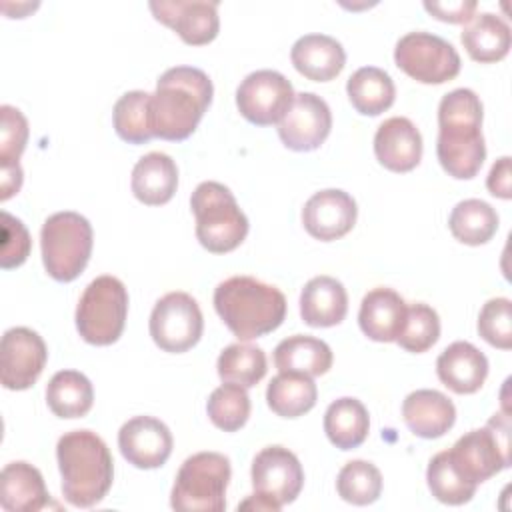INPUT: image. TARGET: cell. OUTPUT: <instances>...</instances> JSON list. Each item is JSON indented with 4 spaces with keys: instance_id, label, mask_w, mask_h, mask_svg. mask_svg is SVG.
<instances>
[{
    "instance_id": "bcb514c9",
    "label": "cell",
    "mask_w": 512,
    "mask_h": 512,
    "mask_svg": "<svg viewBox=\"0 0 512 512\" xmlns=\"http://www.w3.org/2000/svg\"><path fill=\"white\" fill-rule=\"evenodd\" d=\"M238 510H272V512H278L280 506L272 500H268L266 496H260V494H252L248 496L244 502L238 504Z\"/></svg>"
},
{
    "instance_id": "7c38bea8",
    "label": "cell",
    "mask_w": 512,
    "mask_h": 512,
    "mask_svg": "<svg viewBox=\"0 0 512 512\" xmlns=\"http://www.w3.org/2000/svg\"><path fill=\"white\" fill-rule=\"evenodd\" d=\"M294 96V88L284 74L276 70H256L240 82L236 106L248 122L270 126L282 120Z\"/></svg>"
},
{
    "instance_id": "f35d334b",
    "label": "cell",
    "mask_w": 512,
    "mask_h": 512,
    "mask_svg": "<svg viewBox=\"0 0 512 512\" xmlns=\"http://www.w3.org/2000/svg\"><path fill=\"white\" fill-rule=\"evenodd\" d=\"M440 336V318L428 304L416 302L406 308V318L396 342L414 354L426 352Z\"/></svg>"
},
{
    "instance_id": "d4e9b609",
    "label": "cell",
    "mask_w": 512,
    "mask_h": 512,
    "mask_svg": "<svg viewBox=\"0 0 512 512\" xmlns=\"http://www.w3.org/2000/svg\"><path fill=\"white\" fill-rule=\"evenodd\" d=\"M40 470L24 460L10 462L0 474V506L8 512H38L48 504Z\"/></svg>"
},
{
    "instance_id": "9a60e30c",
    "label": "cell",
    "mask_w": 512,
    "mask_h": 512,
    "mask_svg": "<svg viewBox=\"0 0 512 512\" xmlns=\"http://www.w3.org/2000/svg\"><path fill=\"white\" fill-rule=\"evenodd\" d=\"M330 128L332 112L326 100L314 92H300L278 122V136L286 148L310 152L324 144Z\"/></svg>"
},
{
    "instance_id": "52a82bcc",
    "label": "cell",
    "mask_w": 512,
    "mask_h": 512,
    "mask_svg": "<svg viewBox=\"0 0 512 512\" xmlns=\"http://www.w3.org/2000/svg\"><path fill=\"white\" fill-rule=\"evenodd\" d=\"M230 474V460L220 452L188 456L176 474L170 506L180 512H222Z\"/></svg>"
},
{
    "instance_id": "d6986e66",
    "label": "cell",
    "mask_w": 512,
    "mask_h": 512,
    "mask_svg": "<svg viewBox=\"0 0 512 512\" xmlns=\"http://www.w3.org/2000/svg\"><path fill=\"white\" fill-rule=\"evenodd\" d=\"M374 154L390 172H410L422 158V136L412 120L392 116L374 134Z\"/></svg>"
},
{
    "instance_id": "44dd1931",
    "label": "cell",
    "mask_w": 512,
    "mask_h": 512,
    "mask_svg": "<svg viewBox=\"0 0 512 512\" xmlns=\"http://www.w3.org/2000/svg\"><path fill=\"white\" fill-rule=\"evenodd\" d=\"M402 418L412 434L420 438L444 436L456 420L452 400L438 390H414L402 402Z\"/></svg>"
},
{
    "instance_id": "9c48e42d",
    "label": "cell",
    "mask_w": 512,
    "mask_h": 512,
    "mask_svg": "<svg viewBox=\"0 0 512 512\" xmlns=\"http://www.w3.org/2000/svg\"><path fill=\"white\" fill-rule=\"evenodd\" d=\"M128 292L116 276H98L82 292L76 306V328L94 346L114 344L126 324Z\"/></svg>"
},
{
    "instance_id": "836d02e7",
    "label": "cell",
    "mask_w": 512,
    "mask_h": 512,
    "mask_svg": "<svg viewBox=\"0 0 512 512\" xmlns=\"http://www.w3.org/2000/svg\"><path fill=\"white\" fill-rule=\"evenodd\" d=\"M216 370L222 382L240 384L244 388L256 386L266 374V354L262 348L236 342L226 346L216 362Z\"/></svg>"
},
{
    "instance_id": "6da1fadb",
    "label": "cell",
    "mask_w": 512,
    "mask_h": 512,
    "mask_svg": "<svg viewBox=\"0 0 512 512\" xmlns=\"http://www.w3.org/2000/svg\"><path fill=\"white\" fill-rule=\"evenodd\" d=\"M212 80L194 66L168 68L150 94L148 118L154 138L180 142L200 124L212 102Z\"/></svg>"
},
{
    "instance_id": "83f0119b",
    "label": "cell",
    "mask_w": 512,
    "mask_h": 512,
    "mask_svg": "<svg viewBox=\"0 0 512 512\" xmlns=\"http://www.w3.org/2000/svg\"><path fill=\"white\" fill-rule=\"evenodd\" d=\"M274 364L280 372H298L314 378L330 370L332 350L320 338L294 334L274 348Z\"/></svg>"
},
{
    "instance_id": "8d00e7d4",
    "label": "cell",
    "mask_w": 512,
    "mask_h": 512,
    "mask_svg": "<svg viewBox=\"0 0 512 512\" xmlns=\"http://www.w3.org/2000/svg\"><path fill=\"white\" fill-rule=\"evenodd\" d=\"M206 412L216 428L224 432H236L246 424L250 416V396L244 386L224 382L210 394Z\"/></svg>"
},
{
    "instance_id": "4316f807",
    "label": "cell",
    "mask_w": 512,
    "mask_h": 512,
    "mask_svg": "<svg viewBox=\"0 0 512 512\" xmlns=\"http://www.w3.org/2000/svg\"><path fill=\"white\" fill-rule=\"evenodd\" d=\"M468 56L480 64L502 60L512 44V32L504 18L492 12L474 14L460 34Z\"/></svg>"
},
{
    "instance_id": "5b68a950",
    "label": "cell",
    "mask_w": 512,
    "mask_h": 512,
    "mask_svg": "<svg viewBox=\"0 0 512 512\" xmlns=\"http://www.w3.org/2000/svg\"><path fill=\"white\" fill-rule=\"evenodd\" d=\"M196 218V238L212 254H226L238 248L248 234V218L234 194L220 182H202L190 198Z\"/></svg>"
},
{
    "instance_id": "7402d4cb",
    "label": "cell",
    "mask_w": 512,
    "mask_h": 512,
    "mask_svg": "<svg viewBox=\"0 0 512 512\" xmlns=\"http://www.w3.org/2000/svg\"><path fill=\"white\" fill-rule=\"evenodd\" d=\"M290 60L304 78L314 82H328L342 72L346 64V52L342 44L332 36L306 34L294 42Z\"/></svg>"
},
{
    "instance_id": "f1b7e54d",
    "label": "cell",
    "mask_w": 512,
    "mask_h": 512,
    "mask_svg": "<svg viewBox=\"0 0 512 512\" xmlns=\"http://www.w3.org/2000/svg\"><path fill=\"white\" fill-rule=\"evenodd\" d=\"M370 430V416L358 398H338L324 414V432L328 440L340 450L358 448Z\"/></svg>"
},
{
    "instance_id": "4fadbf2b",
    "label": "cell",
    "mask_w": 512,
    "mask_h": 512,
    "mask_svg": "<svg viewBox=\"0 0 512 512\" xmlns=\"http://www.w3.org/2000/svg\"><path fill=\"white\" fill-rule=\"evenodd\" d=\"M48 350L42 336L26 326L4 332L0 346V382L6 390H26L42 374Z\"/></svg>"
},
{
    "instance_id": "ab89813d",
    "label": "cell",
    "mask_w": 512,
    "mask_h": 512,
    "mask_svg": "<svg viewBox=\"0 0 512 512\" xmlns=\"http://www.w3.org/2000/svg\"><path fill=\"white\" fill-rule=\"evenodd\" d=\"M478 334L500 350L512 348V304L508 298L488 300L478 316Z\"/></svg>"
},
{
    "instance_id": "1f68e13d",
    "label": "cell",
    "mask_w": 512,
    "mask_h": 512,
    "mask_svg": "<svg viewBox=\"0 0 512 512\" xmlns=\"http://www.w3.org/2000/svg\"><path fill=\"white\" fill-rule=\"evenodd\" d=\"M346 92L356 108L364 116H378L394 104L396 88L388 72L376 66L358 68L346 82Z\"/></svg>"
},
{
    "instance_id": "cb8c5ba5",
    "label": "cell",
    "mask_w": 512,
    "mask_h": 512,
    "mask_svg": "<svg viewBox=\"0 0 512 512\" xmlns=\"http://www.w3.org/2000/svg\"><path fill=\"white\" fill-rule=\"evenodd\" d=\"M348 294L340 280L316 276L306 282L300 294V316L312 328H330L344 320Z\"/></svg>"
},
{
    "instance_id": "ee69618b",
    "label": "cell",
    "mask_w": 512,
    "mask_h": 512,
    "mask_svg": "<svg viewBox=\"0 0 512 512\" xmlns=\"http://www.w3.org/2000/svg\"><path fill=\"white\" fill-rule=\"evenodd\" d=\"M512 170H510V156H502L498 158L486 178V186L488 192L496 198L502 200H510L512 198Z\"/></svg>"
},
{
    "instance_id": "d590c367",
    "label": "cell",
    "mask_w": 512,
    "mask_h": 512,
    "mask_svg": "<svg viewBox=\"0 0 512 512\" xmlns=\"http://www.w3.org/2000/svg\"><path fill=\"white\" fill-rule=\"evenodd\" d=\"M336 490L338 496L350 504H372L382 492V474L368 460H350L338 472Z\"/></svg>"
},
{
    "instance_id": "30bf717a",
    "label": "cell",
    "mask_w": 512,
    "mask_h": 512,
    "mask_svg": "<svg viewBox=\"0 0 512 512\" xmlns=\"http://www.w3.org/2000/svg\"><path fill=\"white\" fill-rule=\"evenodd\" d=\"M396 66L422 84H444L458 76L460 56L456 48L430 32H408L394 48Z\"/></svg>"
},
{
    "instance_id": "8fae6325",
    "label": "cell",
    "mask_w": 512,
    "mask_h": 512,
    "mask_svg": "<svg viewBox=\"0 0 512 512\" xmlns=\"http://www.w3.org/2000/svg\"><path fill=\"white\" fill-rule=\"evenodd\" d=\"M204 320L198 302L186 292H168L150 314V336L154 344L172 354H182L198 344Z\"/></svg>"
},
{
    "instance_id": "ffe728a7",
    "label": "cell",
    "mask_w": 512,
    "mask_h": 512,
    "mask_svg": "<svg viewBox=\"0 0 512 512\" xmlns=\"http://www.w3.org/2000/svg\"><path fill=\"white\" fill-rule=\"evenodd\" d=\"M436 374L452 392L474 394L482 388L488 376V360L474 344L458 340L440 352Z\"/></svg>"
},
{
    "instance_id": "3957f363",
    "label": "cell",
    "mask_w": 512,
    "mask_h": 512,
    "mask_svg": "<svg viewBox=\"0 0 512 512\" xmlns=\"http://www.w3.org/2000/svg\"><path fill=\"white\" fill-rule=\"evenodd\" d=\"M56 458L64 498L78 508L98 504L114 480V462L106 442L92 430H72L60 436Z\"/></svg>"
},
{
    "instance_id": "603a6c76",
    "label": "cell",
    "mask_w": 512,
    "mask_h": 512,
    "mask_svg": "<svg viewBox=\"0 0 512 512\" xmlns=\"http://www.w3.org/2000/svg\"><path fill=\"white\" fill-rule=\"evenodd\" d=\"M408 304L392 288L370 290L360 304V330L374 342H396Z\"/></svg>"
},
{
    "instance_id": "7bdbcfd3",
    "label": "cell",
    "mask_w": 512,
    "mask_h": 512,
    "mask_svg": "<svg viewBox=\"0 0 512 512\" xmlns=\"http://www.w3.org/2000/svg\"><path fill=\"white\" fill-rule=\"evenodd\" d=\"M476 8L478 4L474 0H448V2L426 0L424 2V10L428 14L450 24H468L474 18Z\"/></svg>"
},
{
    "instance_id": "f546056e",
    "label": "cell",
    "mask_w": 512,
    "mask_h": 512,
    "mask_svg": "<svg viewBox=\"0 0 512 512\" xmlns=\"http://www.w3.org/2000/svg\"><path fill=\"white\" fill-rule=\"evenodd\" d=\"M46 402L58 418H82L94 404L92 382L78 370H60L46 386Z\"/></svg>"
},
{
    "instance_id": "484cf974",
    "label": "cell",
    "mask_w": 512,
    "mask_h": 512,
    "mask_svg": "<svg viewBox=\"0 0 512 512\" xmlns=\"http://www.w3.org/2000/svg\"><path fill=\"white\" fill-rule=\"evenodd\" d=\"M132 194L146 206L166 204L178 188L176 162L164 152L144 154L132 170Z\"/></svg>"
},
{
    "instance_id": "ba28073f",
    "label": "cell",
    "mask_w": 512,
    "mask_h": 512,
    "mask_svg": "<svg viewBox=\"0 0 512 512\" xmlns=\"http://www.w3.org/2000/svg\"><path fill=\"white\" fill-rule=\"evenodd\" d=\"M448 458L458 474L474 486L508 468L512 458L510 418L506 412L494 414L484 428H476L460 436L448 450Z\"/></svg>"
},
{
    "instance_id": "2e32d148",
    "label": "cell",
    "mask_w": 512,
    "mask_h": 512,
    "mask_svg": "<svg viewBox=\"0 0 512 512\" xmlns=\"http://www.w3.org/2000/svg\"><path fill=\"white\" fill-rule=\"evenodd\" d=\"M154 18L172 28L182 42L190 46H204L218 36L220 18L218 2L208 0H170L150 2Z\"/></svg>"
},
{
    "instance_id": "277c9868",
    "label": "cell",
    "mask_w": 512,
    "mask_h": 512,
    "mask_svg": "<svg viewBox=\"0 0 512 512\" xmlns=\"http://www.w3.org/2000/svg\"><path fill=\"white\" fill-rule=\"evenodd\" d=\"M214 308L238 340H254L274 332L286 318V298L252 276H232L214 290Z\"/></svg>"
},
{
    "instance_id": "e575fe53",
    "label": "cell",
    "mask_w": 512,
    "mask_h": 512,
    "mask_svg": "<svg viewBox=\"0 0 512 512\" xmlns=\"http://www.w3.org/2000/svg\"><path fill=\"white\" fill-rule=\"evenodd\" d=\"M150 94L144 90H132L118 98L112 112V122L116 134L128 144H146L150 142V118H148Z\"/></svg>"
},
{
    "instance_id": "4dcf8cb0",
    "label": "cell",
    "mask_w": 512,
    "mask_h": 512,
    "mask_svg": "<svg viewBox=\"0 0 512 512\" xmlns=\"http://www.w3.org/2000/svg\"><path fill=\"white\" fill-rule=\"evenodd\" d=\"M318 388L312 376L298 372H280L266 388L270 410L282 418H298L310 412L316 404Z\"/></svg>"
},
{
    "instance_id": "7a4b0ae2",
    "label": "cell",
    "mask_w": 512,
    "mask_h": 512,
    "mask_svg": "<svg viewBox=\"0 0 512 512\" xmlns=\"http://www.w3.org/2000/svg\"><path fill=\"white\" fill-rule=\"evenodd\" d=\"M436 154L440 166L456 180H470L480 172L486 144L482 102L474 90L456 88L440 100Z\"/></svg>"
},
{
    "instance_id": "8992f818",
    "label": "cell",
    "mask_w": 512,
    "mask_h": 512,
    "mask_svg": "<svg viewBox=\"0 0 512 512\" xmlns=\"http://www.w3.org/2000/svg\"><path fill=\"white\" fill-rule=\"evenodd\" d=\"M92 238V226L82 214L66 210L48 216L40 230L46 272L58 282L78 278L90 260Z\"/></svg>"
},
{
    "instance_id": "e0dca14e",
    "label": "cell",
    "mask_w": 512,
    "mask_h": 512,
    "mask_svg": "<svg viewBox=\"0 0 512 512\" xmlns=\"http://www.w3.org/2000/svg\"><path fill=\"white\" fill-rule=\"evenodd\" d=\"M172 444L168 426L154 416H134L118 432L122 456L140 470L160 468L170 458Z\"/></svg>"
},
{
    "instance_id": "b9f144b4",
    "label": "cell",
    "mask_w": 512,
    "mask_h": 512,
    "mask_svg": "<svg viewBox=\"0 0 512 512\" xmlns=\"http://www.w3.org/2000/svg\"><path fill=\"white\" fill-rule=\"evenodd\" d=\"M0 218H2L0 266L4 270L18 268L20 264L26 262V258L30 254V246H32L30 234H28L26 226L22 224V220H18L16 216L8 214L6 210H2Z\"/></svg>"
},
{
    "instance_id": "f6af8a7d",
    "label": "cell",
    "mask_w": 512,
    "mask_h": 512,
    "mask_svg": "<svg viewBox=\"0 0 512 512\" xmlns=\"http://www.w3.org/2000/svg\"><path fill=\"white\" fill-rule=\"evenodd\" d=\"M22 186V168L18 164H6L0 166V200L6 202L14 194H18Z\"/></svg>"
},
{
    "instance_id": "ac0fdd59",
    "label": "cell",
    "mask_w": 512,
    "mask_h": 512,
    "mask_svg": "<svg viewBox=\"0 0 512 512\" xmlns=\"http://www.w3.org/2000/svg\"><path fill=\"white\" fill-rule=\"evenodd\" d=\"M358 208L354 198L338 188H326L308 198L302 208V224L306 232L322 242L346 236L356 224Z\"/></svg>"
},
{
    "instance_id": "5bb4252c",
    "label": "cell",
    "mask_w": 512,
    "mask_h": 512,
    "mask_svg": "<svg viewBox=\"0 0 512 512\" xmlns=\"http://www.w3.org/2000/svg\"><path fill=\"white\" fill-rule=\"evenodd\" d=\"M254 492L276 502L280 508L296 500L304 486V470L294 452L284 446H266L252 460Z\"/></svg>"
},
{
    "instance_id": "60d3db41",
    "label": "cell",
    "mask_w": 512,
    "mask_h": 512,
    "mask_svg": "<svg viewBox=\"0 0 512 512\" xmlns=\"http://www.w3.org/2000/svg\"><path fill=\"white\" fill-rule=\"evenodd\" d=\"M2 128H0V166L18 164L26 142H28V122L24 114L14 106H0Z\"/></svg>"
},
{
    "instance_id": "74e56055",
    "label": "cell",
    "mask_w": 512,
    "mask_h": 512,
    "mask_svg": "<svg viewBox=\"0 0 512 512\" xmlns=\"http://www.w3.org/2000/svg\"><path fill=\"white\" fill-rule=\"evenodd\" d=\"M426 482L432 496L444 504L460 506L472 500L476 486L464 480L448 458V450L438 452L426 470Z\"/></svg>"
},
{
    "instance_id": "d6a6232c",
    "label": "cell",
    "mask_w": 512,
    "mask_h": 512,
    "mask_svg": "<svg viewBox=\"0 0 512 512\" xmlns=\"http://www.w3.org/2000/svg\"><path fill=\"white\" fill-rule=\"evenodd\" d=\"M448 228L458 242L468 246H480L496 234L498 214L488 202L468 198L452 208Z\"/></svg>"
}]
</instances>
